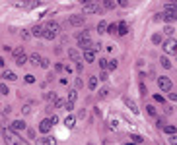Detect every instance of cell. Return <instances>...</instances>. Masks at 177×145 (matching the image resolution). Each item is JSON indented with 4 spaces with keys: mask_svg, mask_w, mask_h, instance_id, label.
<instances>
[{
    "mask_svg": "<svg viewBox=\"0 0 177 145\" xmlns=\"http://www.w3.org/2000/svg\"><path fill=\"white\" fill-rule=\"evenodd\" d=\"M125 103H127V105H129V106H130V109H133V112H138V109H136V105H134V103H133V101H129V99H125Z\"/></svg>",
    "mask_w": 177,
    "mask_h": 145,
    "instance_id": "cell-34",
    "label": "cell"
},
{
    "mask_svg": "<svg viewBox=\"0 0 177 145\" xmlns=\"http://www.w3.org/2000/svg\"><path fill=\"white\" fill-rule=\"evenodd\" d=\"M105 33H111V35H115L117 33V23H111V25H107V31Z\"/></svg>",
    "mask_w": 177,
    "mask_h": 145,
    "instance_id": "cell-25",
    "label": "cell"
},
{
    "mask_svg": "<svg viewBox=\"0 0 177 145\" xmlns=\"http://www.w3.org/2000/svg\"><path fill=\"white\" fill-rule=\"evenodd\" d=\"M154 101H158V103H163V97H162V95H154Z\"/></svg>",
    "mask_w": 177,
    "mask_h": 145,
    "instance_id": "cell-49",
    "label": "cell"
},
{
    "mask_svg": "<svg viewBox=\"0 0 177 145\" xmlns=\"http://www.w3.org/2000/svg\"><path fill=\"white\" fill-rule=\"evenodd\" d=\"M103 8L99 2H92V4H84V14H101Z\"/></svg>",
    "mask_w": 177,
    "mask_h": 145,
    "instance_id": "cell-3",
    "label": "cell"
},
{
    "mask_svg": "<svg viewBox=\"0 0 177 145\" xmlns=\"http://www.w3.org/2000/svg\"><path fill=\"white\" fill-rule=\"evenodd\" d=\"M163 51H166V52H173V54H177V41H175V39H167L166 43H163Z\"/></svg>",
    "mask_w": 177,
    "mask_h": 145,
    "instance_id": "cell-5",
    "label": "cell"
},
{
    "mask_svg": "<svg viewBox=\"0 0 177 145\" xmlns=\"http://www.w3.org/2000/svg\"><path fill=\"white\" fill-rule=\"evenodd\" d=\"M158 87L162 91H171V80H169V77H166V76L158 77Z\"/></svg>",
    "mask_w": 177,
    "mask_h": 145,
    "instance_id": "cell-4",
    "label": "cell"
},
{
    "mask_svg": "<svg viewBox=\"0 0 177 145\" xmlns=\"http://www.w3.org/2000/svg\"><path fill=\"white\" fill-rule=\"evenodd\" d=\"M64 126H66L68 130H72V128L76 126V118H74L72 114H70V116H66V120H64Z\"/></svg>",
    "mask_w": 177,
    "mask_h": 145,
    "instance_id": "cell-15",
    "label": "cell"
},
{
    "mask_svg": "<svg viewBox=\"0 0 177 145\" xmlns=\"http://www.w3.org/2000/svg\"><path fill=\"white\" fill-rule=\"evenodd\" d=\"M53 106H55V109H60V106H64V101H63V99H59V97H56L55 101H53Z\"/></svg>",
    "mask_w": 177,
    "mask_h": 145,
    "instance_id": "cell-24",
    "label": "cell"
},
{
    "mask_svg": "<svg viewBox=\"0 0 177 145\" xmlns=\"http://www.w3.org/2000/svg\"><path fill=\"white\" fill-rule=\"evenodd\" d=\"M125 145H136V143H134V141H129V143H125Z\"/></svg>",
    "mask_w": 177,
    "mask_h": 145,
    "instance_id": "cell-57",
    "label": "cell"
},
{
    "mask_svg": "<svg viewBox=\"0 0 177 145\" xmlns=\"http://www.w3.org/2000/svg\"><path fill=\"white\" fill-rule=\"evenodd\" d=\"M88 87H90L92 91L97 87V77H96V76H90V80H88Z\"/></svg>",
    "mask_w": 177,
    "mask_h": 145,
    "instance_id": "cell-21",
    "label": "cell"
},
{
    "mask_svg": "<svg viewBox=\"0 0 177 145\" xmlns=\"http://www.w3.org/2000/svg\"><path fill=\"white\" fill-rule=\"evenodd\" d=\"M82 4H92V2H99V0H80Z\"/></svg>",
    "mask_w": 177,
    "mask_h": 145,
    "instance_id": "cell-51",
    "label": "cell"
},
{
    "mask_svg": "<svg viewBox=\"0 0 177 145\" xmlns=\"http://www.w3.org/2000/svg\"><path fill=\"white\" fill-rule=\"evenodd\" d=\"M49 120H51V124H56V122H59V116H56V114H53Z\"/></svg>",
    "mask_w": 177,
    "mask_h": 145,
    "instance_id": "cell-47",
    "label": "cell"
},
{
    "mask_svg": "<svg viewBox=\"0 0 177 145\" xmlns=\"http://www.w3.org/2000/svg\"><path fill=\"white\" fill-rule=\"evenodd\" d=\"M175 18H177V14H169V12H163V14H160L156 19H163L166 23H171V22H175Z\"/></svg>",
    "mask_w": 177,
    "mask_h": 145,
    "instance_id": "cell-8",
    "label": "cell"
},
{
    "mask_svg": "<svg viewBox=\"0 0 177 145\" xmlns=\"http://www.w3.org/2000/svg\"><path fill=\"white\" fill-rule=\"evenodd\" d=\"M43 139H45V145H56L55 138H43Z\"/></svg>",
    "mask_w": 177,
    "mask_h": 145,
    "instance_id": "cell-33",
    "label": "cell"
},
{
    "mask_svg": "<svg viewBox=\"0 0 177 145\" xmlns=\"http://www.w3.org/2000/svg\"><path fill=\"white\" fill-rule=\"evenodd\" d=\"M175 19H177V18H175Z\"/></svg>",
    "mask_w": 177,
    "mask_h": 145,
    "instance_id": "cell-60",
    "label": "cell"
},
{
    "mask_svg": "<svg viewBox=\"0 0 177 145\" xmlns=\"http://www.w3.org/2000/svg\"><path fill=\"white\" fill-rule=\"evenodd\" d=\"M10 128L14 132H23L26 130V122H23V120H14V122L10 124Z\"/></svg>",
    "mask_w": 177,
    "mask_h": 145,
    "instance_id": "cell-9",
    "label": "cell"
},
{
    "mask_svg": "<svg viewBox=\"0 0 177 145\" xmlns=\"http://www.w3.org/2000/svg\"><path fill=\"white\" fill-rule=\"evenodd\" d=\"M68 23H70V25H74V27H80V25H84V16H70V18H68Z\"/></svg>",
    "mask_w": 177,
    "mask_h": 145,
    "instance_id": "cell-7",
    "label": "cell"
},
{
    "mask_svg": "<svg viewBox=\"0 0 177 145\" xmlns=\"http://www.w3.org/2000/svg\"><path fill=\"white\" fill-rule=\"evenodd\" d=\"M0 93H2V95H8V93H10V89H8V85H6V83L0 85Z\"/></svg>",
    "mask_w": 177,
    "mask_h": 145,
    "instance_id": "cell-36",
    "label": "cell"
},
{
    "mask_svg": "<svg viewBox=\"0 0 177 145\" xmlns=\"http://www.w3.org/2000/svg\"><path fill=\"white\" fill-rule=\"evenodd\" d=\"M167 141H169V145H177V135H175V134H171Z\"/></svg>",
    "mask_w": 177,
    "mask_h": 145,
    "instance_id": "cell-37",
    "label": "cell"
},
{
    "mask_svg": "<svg viewBox=\"0 0 177 145\" xmlns=\"http://www.w3.org/2000/svg\"><path fill=\"white\" fill-rule=\"evenodd\" d=\"M146 112L150 114V116H156V109H154V106L150 105V106H146Z\"/></svg>",
    "mask_w": 177,
    "mask_h": 145,
    "instance_id": "cell-39",
    "label": "cell"
},
{
    "mask_svg": "<svg viewBox=\"0 0 177 145\" xmlns=\"http://www.w3.org/2000/svg\"><path fill=\"white\" fill-rule=\"evenodd\" d=\"M2 138L6 145H20V138H18V132H14L12 128H2Z\"/></svg>",
    "mask_w": 177,
    "mask_h": 145,
    "instance_id": "cell-2",
    "label": "cell"
},
{
    "mask_svg": "<svg viewBox=\"0 0 177 145\" xmlns=\"http://www.w3.org/2000/svg\"><path fill=\"white\" fill-rule=\"evenodd\" d=\"M97 31H99V33H105V31H107V23H105V22H99V23H97Z\"/></svg>",
    "mask_w": 177,
    "mask_h": 145,
    "instance_id": "cell-28",
    "label": "cell"
},
{
    "mask_svg": "<svg viewBox=\"0 0 177 145\" xmlns=\"http://www.w3.org/2000/svg\"><path fill=\"white\" fill-rule=\"evenodd\" d=\"M99 4L103 10H113L115 8V0H99Z\"/></svg>",
    "mask_w": 177,
    "mask_h": 145,
    "instance_id": "cell-12",
    "label": "cell"
},
{
    "mask_svg": "<svg viewBox=\"0 0 177 145\" xmlns=\"http://www.w3.org/2000/svg\"><path fill=\"white\" fill-rule=\"evenodd\" d=\"M26 62H27V54H26V52H22V54L16 56V64H18V66H23Z\"/></svg>",
    "mask_w": 177,
    "mask_h": 145,
    "instance_id": "cell-18",
    "label": "cell"
},
{
    "mask_svg": "<svg viewBox=\"0 0 177 145\" xmlns=\"http://www.w3.org/2000/svg\"><path fill=\"white\" fill-rule=\"evenodd\" d=\"M167 2H175V4H177V0H167Z\"/></svg>",
    "mask_w": 177,
    "mask_h": 145,
    "instance_id": "cell-58",
    "label": "cell"
},
{
    "mask_svg": "<svg viewBox=\"0 0 177 145\" xmlns=\"http://www.w3.org/2000/svg\"><path fill=\"white\" fill-rule=\"evenodd\" d=\"M64 109H66L68 112H70V110L74 109V103H66V101H64Z\"/></svg>",
    "mask_w": 177,
    "mask_h": 145,
    "instance_id": "cell-42",
    "label": "cell"
},
{
    "mask_svg": "<svg viewBox=\"0 0 177 145\" xmlns=\"http://www.w3.org/2000/svg\"><path fill=\"white\" fill-rule=\"evenodd\" d=\"M117 66H119L117 60H109V66H107V70H117Z\"/></svg>",
    "mask_w": 177,
    "mask_h": 145,
    "instance_id": "cell-31",
    "label": "cell"
},
{
    "mask_svg": "<svg viewBox=\"0 0 177 145\" xmlns=\"http://www.w3.org/2000/svg\"><path fill=\"white\" fill-rule=\"evenodd\" d=\"M22 52H23V51H22V48H16V51H14V58H16V56H18V54H22Z\"/></svg>",
    "mask_w": 177,
    "mask_h": 145,
    "instance_id": "cell-53",
    "label": "cell"
},
{
    "mask_svg": "<svg viewBox=\"0 0 177 145\" xmlns=\"http://www.w3.org/2000/svg\"><path fill=\"white\" fill-rule=\"evenodd\" d=\"M68 58H70L72 62H80V52L74 51V48H70V51H68Z\"/></svg>",
    "mask_w": 177,
    "mask_h": 145,
    "instance_id": "cell-17",
    "label": "cell"
},
{
    "mask_svg": "<svg viewBox=\"0 0 177 145\" xmlns=\"http://www.w3.org/2000/svg\"><path fill=\"white\" fill-rule=\"evenodd\" d=\"M29 37H31V33H29V31H22V39H23V41H27Z\"/></svg>",
    "mask_w": 177,
    "mask_h": 145,
    "instance_id": "cell-43",
    "label": "cell"
},
{
    "mask_svg": "<svg viewBox=\"0 0 177 145\" xmlns=\"http://www.w3.org/2000/svg\"><path fill=\"white\" fill-rule=\"evenodd\" d=\"M37 145H45V139H37Z\"/></svg>",
    "mask_w": 177,
    "mask_h": 145,
    "instance_id": "cell-56",
    "label": "cell"
},
{
    "mask_svg": "<svg viewBox=\"0 0 177 145\" xmlns=\"http://www.w3.org/2000/svg\"><path fill=\"white\" fill-rule=\"evenodd\" d=\"M162 130L166 132V134L171 135V134H175V132H177V128H175V126H162Z\"/></svg>",
    "mask_w": 177,
    "mask_h": 145,
    "instance_id": "cell-23",
    "label": "cell"
},
{
    "mask_svg": "<svg viewBox=\"0 0 177 145\" xmlns=\"http://www.w3.org/2000/svg\"><path fill=\"white\" fill-rule=\"evenodd\" d=\"M27 135H29V138L33 139V138H35V132H33V130H27Z\"/></svg>",
    "mask_w": 177,
    "mask_h": 145,
    "instance_id": "cell-52",
    "label": "cell"
},
{
    "mask_svg": "<svg viewBox=\"0 0 177 145\" xmlns=\"http://www.w3.org/2000/svg\"><path fill=\"white\" fill-rule=\"evenodd\" d=\"M117 4H119V6H123V8H127V6H129V0H117Z\"/></svg>",
    "mask_w": 177,
    "mask_h": 145,
    "instance_id": "cell-44",
    "label": "cell"
},
{
    "mask_svg": "<svg viewBox=\"0 0 177 145\" xmlns=\"http://www.w3.org/2000/svg\"><path fill=\"white\" fill-rule=\"evenodd\" d=\"M107 93H109V89H101V91H99V97H101V99H105V97H107Z\"/></svg>",
    "mask_w": 177,
    "mask_h": 145,
    "instance_id": "cell-45",
    "label": "cell"
},
{
    "mask_svg": "<svg viewBox=\"0 0 177 145\" xmlns=\"http://www.w3.org/2000/svg\"><path fill=\"white\" fill-rule=\"evenodd\" d=\"M130 139H133V141H134V143H136V145L144 141V138H142V135H136V134H133V135H130Z\"/></svg>",
    "mask_w": 177,
    "mask_h": 145,
    "instance_id": "cell-27",
    "label": "cell"
},
{
    "mask_svg": "<svg viewBox=\"0 0 177 145\" xmlns=\"http://www.w3.org/2000/svg\"><path fill=\"white\" fill-rule=\"evenodd\" d=\"M27 60H29V62H31V64H33V66H39V62H41V56H39V54H37V52H35V54L27 56Z\"/></svg>",
    "mask_w": 177,
    "mask_h": 145,
    "instance_id": "cell-19",
    "label": "cell"
},
{
    "mask_svg": "<svg viewBox=\"0 0 177 145\" xmlns=\"http://www.w3.org/2000/svg\"><path fill=\"white\" fill-rule=\"evenodd\" d=\"M84 60H86V62H93V60H96V52H93V48L84 51Z\"/></svg>",
    "mask_w": 177,
    "mask_h": 145,
    "instance_id": "cell-11",
    "label": "cell"
},
{
    "mask_svg": "<svg viewBox=\"0 0 177 145\" xmlns=\"http://www.w3.org/2000/svg\"><path fill=\"white\" fill-rule=\"evenodd\" d=\"M10 112H12V106H6V109H4V112H2V114H4V116H8V114H10Z\"/></svg>",
    "mask_w": 177,
    "mask_h": 145,
    "instance_id": "cell-50",
    "label": "cell"
},
{
    "mask_svg": "<svg viewBox=\"0 0 177 145\" xmlns=\"http://www.w3.org/2000/svg\"><path fill=\"white\" fill-rule=\"evenodd\" d=\"M117 33H119V35H127V33H129V25H127L125 22L117 23Z\"/></svg>",
    "mask_w": 177,
    "mask_h": 145,
    "instance_id": "cell-13",
    "label": "cell"
},
{
    "mask_svg": "<svg viewBox=\"0 0 177 145\" xmlns=\"http://www.w3.org/2000/svg\"><path fill=\"white\" fill-rule=\"evenodd\" d=\"M2 77H4V80H8V81H16V80H18V76H16L14 72H10V70H4Z\"/></svg>",
    "mask_w": 177,
    "mask_h": 145,
    "instance_id": "cell-14",
    "label": "cell"
},
{
    "mask_svg": "<svg viewBox=\"0 0 177 145\" xmlns=\"http://www.w3.org/2000/svg\"><path fill=\"white\" fill-rule=\"evenodd\" d=\"M109 130H117V120H109Z\"/></svg>",
    "mask_w": 177,
    "mask_h": 145,
    "instance_id": "cell-40",
    "label": "cell"
},
{
    "mask_svg": "<svg viewBox=\"0 0 177 145\" xmlns=\"http://www.w3.org/2000/svg\"><path fill=\"white\" fill-rule=\"evenodd\" d=\"M51 126H53V124H51V120H49V118H45L43 122L39 124V132H43V134H47V132L51 130Z\"/></svg>",
    "mask_w": 177,
    "mask_h": 145,
    "instance_id": "cell-10",
    "label": "cell"
},
{
    "mask_svg": "<svg viewBox=\"0 0 177 145\" xmlns=\"http://www.w3.org/2000/svg\"><path fill=\"white\" fill-rule=\"evenodd\" d=\"M163 12H169V14H177V4L175 2H167L166 8H163Z\"/></svg>",
    "mask_w": 177,
    "mask_h": 145,
    "instance_id": "cell-16",
    "label": "cell"
},
{
    "mask_svg": "<svg viewBox=\"0 0 177 145\" xmlns=\"http://www.w3.org/2000/svg\"><path fill=\"white\" fill-rule=\"evenodd\" d=\"M82 85H84V81H82L80 77H78V80H76V87H82Z\"/></svg>",
    "mask_w": 177,
    "mask_h": 145,
    "instance_id": "cell-54",
    "label": "cell"
},
{
    "mask_svg": "<svg viewBox=\"0 0 177 145\" xmlns=\"http://www.w3.org/2000/svg\"><path fill=\"white\" fill-rule=\"evenodd\" d=\"M162 66H163L166 70H169V68H171V62L167 60V58H162Z\"/></svg>",
    "mask_w": 177,
    "mask_h": 145,
    "instance_id": "cell-35",
    "label": "cell"
},
{
    "mask_svg": "<svg viewBox=\"0 0 177 145\" xmlns=\"http://www.w3.org/2000/svg\"><path fill=\"white\" fill-rule=\"evenodd\" d=\"M76 97H78V93L76 91H68V99H66V103H76Z\"/></svg>",
    "mask_w": 177,
    "mask_h": 145,
    "instance_id": "cell-22",
    "label": "cell"
},
{
    "mask_svg": "<svg viewBox=\"0 0 177 145\" xmlns=\"http://www.w3.org/2000/svg\"><path fill=\"white\" fill-rule=\"evenodd\" d=\"M156 126H158L160 130H162V126H163V120H162V118H158V120H156Z\"/></svg>",
    "mask_w": 177,
    "mask_h": 145,
    "instance_id": "cell-48",
    "label": "cell"
},
{
    "mask_svg": "<svg viewBox=\"0 0 177 145\" xmlns=\"http://www.w3.org/2000/svg\"><path fill=\"white\" fill-rule=\"evenodd\" d=\"M45 99H47L49 103H53V101L56 99V95H55V93H47V95H45Z\"/></svg>",
    "mask_w": 177,
    "mask_h": 145,
    "instance_id": "cell-38",
    "label": "cell"
},
{
    "mask_svg": "<svg viewBox=\"0 0 177 145\" xmlns=\"http://www.w3.org/2000/svg\"><path fill=\"white\" fill-rule=\"evenodd\" d=\"M152 43L160 45V43H162V35H158V33H156V35H152Z\"/></svg>",
    "mask_w": 177,
    "mask_h": 145,
    "instance_id": "cell-32",
    "label": "cell"
},
{
    "mask_svg": "<svg viewBox=\"0 0 177 145\" xmlns=\"http://www.w3.org/2000/svg\"><path fill=\"white\" fill-rule=\"evenodd\" d=\"M39 66H41V68H45V70H47V68H49V66H51V62H49V60H47V58H41V62H39Z\"/></svg>",
    "mask_w": 177,
    "mask_h": 145,
    "instance_id": "cell-30",
    "label": "cell"
},
{
    "mask_svg": "<svg viewBox=\"0 0 177 145\" xmlns=\"http://www.w3.org/2000/svg\"><path fill=\"white\" fill-rule=\"evenodd\" d=\"M163 33H166V35H169V37H171V35H173V33H175V29H173V27H171V25H169V23H167V25H166V27H163Z\"/></svg>",
    "mask_w": 177,
    "mask_h": 145,
    "instance_id": "cell-26",
    "label": "cell"
},
{
    "mask_svg": "<svg viewBox=\"0 0 177 145\" xmlns=\"http://www.w3.org/2000/svg\"><path fill=\"white\" fill-rule=\"evenodd\" d=\"M59 33H60V25H59V23H56V22H49L47 25H43V35H41V37L47 39V41H53Z\"/></svg>",
    "mask_w": 177,
    "mask_h": 145,
    "instance_id": "cell-1",
    "label": "cell"
},
{
    "mask_svg": "<svg viewBox=\"0 0 177 145\" xmlns=\"http://www.w3.org/2000/svg\"><path fill=\"white\" fill-rule=\"evenodd\" d=\"M31 35L33 37H41L43 35V25H35L33 29H31Z\"/></svg>",
    "mask_w": 177,
    "mask_h": 145,
    "instance_id": "cell-20",
    "label": "cell"
},
{
    "mask_svg": "<svg viewBox=\"0 0 177 145\" xmlns=\"http://www.w3.org/2000/svg\"><path fill=\"white\" fill-rule=\"evenodd\" d=\"M169 99H171V101H177V93H171V95H169Z\"/></svg>",
    "mask_w": 177,
    "mask_h": 145,
    "instance_id": "cell-55",
    "label": "cell"
},
{
    "mask_svg": "<svg viewBox=\"0 0 177 145\" xmlns=\"http://www.w3.org/2000/svg\"><path fill=\"white\" fill-rule=\"evenodd\" d=\"M88 145H96V143H88Z\"/></svg>",
    "mask_w": 177,
    "mask_h": 145,
    "instance_id": "cell-59",
    "label": "cell"
},
{
    "mask_svg": "<svg viewBox=\"0 0 177 145\" xmlns=\"http://www.w3.org/2000/svg\"><path fill=\"white\" fill-rule=\"evenodd\" d=\"M107 66H109V60H107V58H99V68L107 70Z\"/></svg>",
    "mask_w": 177,
    "mask_h": 145,
    "instance_id": "cell-29",
    "label": "cell"
},
{
    "mask_svg": "<svg viewBox=\"0 0 177 145\" xmlns=\"http://www.w3.org/2000/svg\"><path fill=\"white\" fill-rule=\"evenodd\" d=\"M31 112V105H26L23 106V114H29Z\"/></svg>",
    "mask_w": 177,
    "mask_h": 145,
    "instance_id": "cell-46",
    "label": "cell"
},
{
    "mask_svg": "<svg viewBox=\"0 0 177 145\" xmlns=\"http://www.w3.org/2000/svg\"><path fill=\"white\" fill-rule=\"evenodd\" d=\"M78 47H80L82 51H88V48L93 47V43H92L90 37H80V39H78Z\"/></svg>",
    "mask_w": 177,
    "mask_h": 145,
    "instance_id": "cell-6",
    "label": "cell"
},
{
    "mask_svg": "<svg viewBox=\"0 0 177 145\" xmlns=\"http://www.w3.org/2000/svg\"><path fill=\"white\" fill-rule=\"evenodd\" d=\"M23 80H26V83H33V81H35V77L31 76V74H27V76L23 77Z\"/></svg>",
    "mask_w": 177,
    "mask_h": 145,
    "instance_id": "cell-41",
    "label": "cell"
}]
</instances>
